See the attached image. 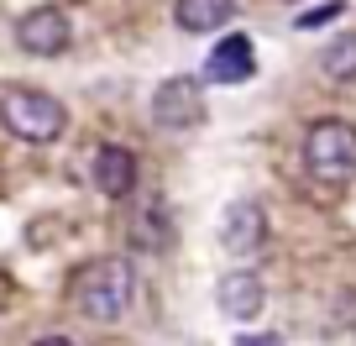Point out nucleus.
<instances>
[{
	"instance_id": "nucleus-1",
	"label": "nucleus",
	"mask_w": 356,
	"mask_h": 346,
	"mask_svg": "<svg viewBox=\"0 0 356 346\" xmlns=\"http://www.w3.org/2000/svg\"><path fill=\"white\" fill-rule=\"evenodd\" d=\"M68 299L84 320L95 325H115L121 315H131V299H136V273H131V257H95L68 278Z\"/></svg>"
},
{
	"instance_id": "nucleus-2",
	"label": "nucleus",
	"mask_w": 356,
	"mask_h": 346,
	"mask_svg": "<svg viewBox=\"0 0 356 346\" xmlns=\"http://www.w3.org/2000/svg\"><path fill=\"white\" fill-rule=\"evenodd\" d=\"M0 126H6L16 142L47 147V142H58V136L68 132V111H63V100H58V95L16 84V90L0 95Z\"/></svg>"
},
{
	"instance_id": "nucleus-3",
	"label": "nucleus",
	"mask_w": 356,
	"mask_h": 346,
	"mask_svg": "<svg viewBox=\"0 0 356 346\" xmlns=\"http://www.w3.org/2000/svg\"><path fill=\"white\" fill-rule=\"evenodd\" d=\"M304 168L320 184H346L356 173V126L335 121V116L314 121L309 136H304Z\"/></svg>"
},
{
	"instance_id": "nucleus-4",
	"label": "nucleus",
	"mask_w": 356,
	"mask_h": 346,
	"mask_svg": "<svg viewBox=\"0 0 356 346\" xmlns=\"http://www.w3.org/2000/svg\"><path fill=\"white\" fill-rule=\"evenodd\" d=\"M152 121H157V132H173V136L194 132L204 121V79H194V74L163 79L152 90Z\"/></svg>"
},
{
	"instance_id": "nucleus-5",
	"label": "nucleus",
	"mask_w": 356,
	"mask_h": 346,
	"mask_svg": "<svg viewBox=\"0 0 356 346\" xmlns=\"http://www.w3.org/2000/svg\"><path fill=\"white\" fill-rule=\"evenodd\" d=\"M68 37H74V26H68V16L58 11V6H37V11H26L22 22H16V47L32 53V58L68 53Z\"/></svg>"
},
{
	"instance_id": "nucleus-6",
	"label": "nucleus",
	"mask_w": 356,
	"mask_h": 346,
	"mask_svg": "<svg viewBox=\"0 0 356 346\" xmlns=\"http://www.w3.org/2000/svg\"><path fill=\"white\" fill-rule=\"evenodd\" d=\"M95 189L105 194V200H131L136 194V152L121 142H105L100 152H95Z\"/></svg>"
},
{
	"instance_id": "nucleus-7",
	"label": "nucleus",
	"mask_w": 356,
	"mask_h": 346,
	"mask_svg": "<svg viewBox=\"0 0 356 346\" xmlns=\"http://www.w3.org/2000/svg\"><path fill=\"white\" fill-rule=\"evenodd\" d=\"M257 74V53H252V37H225V42L210 47L204 58V84H246Z\"/></svg>"
},
{
	"instance_id": "nucleus-8",
	"label": "nucleus",
	"mask_w": 356,
	"mask_h": 346,
	"mask_svg": "<svg viewBox=\"0 0 356 346\" xmlns=\"http://www.w3.org/2000/svg\"><path fill=\"white\" fill-rule=\"evenodd\" d=\"M262 236H267V221H262V205H257V200H236L231 210H225L220 242H225L231 257H252L257 246H262Z\"/></svg>"
},
{
	"instance_id": "nucleus-9",
	"label": "nucleus",
	"mask_w": 356,
	"mask_h": 346,
	"mask_svg": "<svg viewBox=\"0 0 356 346\" xmlns=\"http://www.w3.org/2000/svg\"><path fill=\"white\" fill-rule=\"evenodd\" d=\"M215 299H220V315H231V320H257V315H262V304H267V289H262V278H257V273L236 268V273H225V278H220Z\"/></svg>"
},
{
	"instance_id": "nucleus-10",
	"label": "nucleus",
	"mask_w": 356,
	"mask_h": 346,
	"mask_svg": "<svg viewBox=\"0 0 356 346\" xmlns=\"http://www.w3.org/2000/svg\"><path fill=\"white\" fill-rule=\"evenodd\" d=\"M131 246L136 252H168V246H173V221H168L163 200H147L142 210L131 215Z\"/></svg>"
},
{
	"instance_id": "nucleus-11",
	"label": "nucleus",
	"mask_w": 356,
	"mask_h": 346,
	"mask_svg": "<svg viewBox=\"0 0 356 346\" xmlns=\"http://www.w3.org/2000/svg\"><path fill=\"white\" fill-rule=\"evenodd\" d=\"M231 16H236V0H178L173 22L184 32H220Z\"/></svg>"
},
{
	"instance_id": "nucleus-12",
	"label": "nucleus",
	"mask_w": 356,
	"mask_h": 346,
	"mask_svg": "<svg viewBox=\"0 0 356 346\" xmlns=\"http://www.w3.org/2000/svg\"><path fill=\"white\" fill-rule=\"evenodd\" d=\"M320 68H325L330 79H341V84H351V79H356V32L330 37V42H325V53H320Z\"/></svg>"
},
{
	"instance_id": "nucleus-13",
	"label": "nucleus",
	"mask_w": 356,
	"mask_h": 346,
	"mask_svg": "<svg viewBox=\"0 0 356 346\" xmlns=\"http://www.w3.org/2000/svg\"><path fill=\"white\" fill-rule=\"evenodd\" d=\"M335 16H341V0H330V6H320V11H304L299 26L309 32V26H325V22H335Z\"/></svg>"
},
{
	"instance_id": "nucleus-14",
	"label": "nucleus",
	"mask_w": 356,
	"mask_h": 346,
	"mask_svg": "<svg viewBox=\"0 0 356 346\" xmlns=\"http://www.w3.org/2000/svg\"><path fill=\"white\" fill-rule=\"evenodd\" d=\"M236 346H283V341H278V336H241Z\"/></svg>"
},
{
	"instance_id": "nucleus-15",
	"label": "nucleus",
	"mask_w": 356,
	"mask_h": 346,
	"mask_svg": "<svg viewBox=\"0 0 356 346\" xmlns=\"http://www.w3.org/2000/svg\"><path fill=\"white\" fill-rule=\"evenodd\" d=\"M32 346H74L68 336H42V341H32Z\"/></svg>"
}]
</instances>
